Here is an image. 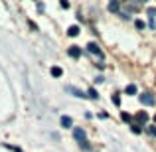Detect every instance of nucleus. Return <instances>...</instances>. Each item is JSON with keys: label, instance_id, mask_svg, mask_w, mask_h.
<instances>
[{"label": "nucleus", "instance_id": "obj_1", "mask_svg": "<svg viewBox=\"0 0 156 152\" xmlns=\"http://www.w3.org/2000/svg\"><path fill=\"white\" fill-rule=\"evenodd\" d=\"M140 103H142V105H146V107H152L154 103H156V99L150 95V93H144V95H140Z\"/></svg>", "mask_w": 156, "mask_h": 152}, {"label": "nucleus", "instance_id": "obj_2", "mask_svg": "<svg viewBox=\"0 0 156 152\" xmlns=\"http://www.w3.org/2000/svg\"><path fill=\"white\" fill-rule=\"evenodd\" d=\"M73 136H75L77 140H79V144L87 140V138H85V130H83V129H75V130H73Z\"/></svg>", "mask_w": 156, "mask_h": 152}, {"label": "nucleus", "instance_id": "obj_3", "mask_svg": "<svg viewBox=\"0 0 156 152\" xmlns=\"http://www.w3.org/2000/svg\"><path fill=\"white\" fill-rule=\"evenodd\" d=\"M67 53H69V57H73V59H77V57L81 55V48H77V46H71L67 50Z\"/></svg>", "mask_w": 156, "mask_h": 152}, {"label": "nucleus", "instance_id": "obj_4", "mask_svg": "<svg viewBox=\"0 0 156 152\" xmlns=\"http://www.w3.org/2000/svg\"><path fill=\"white\" fill-rule=\"evenodd\" d=\"M87 50L91 51V53H95V55H99V57H103V51L99 50V46H97V44H89L87 46Z\"/></svg>", "mask_w": 156, "mask_h": 152}, {"label": "nucleus", "instance_id": "obj_5", "mask_svg": "<svg viewBox=\"0 0 156 152\" xmlns=\"http://www.w3.org/2000/svg\"><path fill=\"white\" fill-rule=\"evenodd\" d=\"M65 91H67V93H71V95H75V97H87V95H83V93H81L79 89L71 87V85H69V87H65Z\"/></svg>", "mask_w": 156, "mask_h": 152}, {"label": "nucleus", "instance_id": "obj_6", "mask_svg": "<svg viewBox=\"0 0 156 152\" xmlns=\"http://www.w3.org/2000/svg\"><path fill=\"white\" fill-rule=\"evenodd\" d=\"M154 18H156V8H148V20H150V28H154Z\"/></svg>", "mask_w": 156, "mask_h": 152}, {"label": "nucleus", "instance_id": "obj_7", "mask_svg": "<svg viewBox=\"0 0 156 152\" xmlns=\"http://www.w3.org/2000/svg\"><path fill=\"white\" fill-rule=\"evenodd\" d=\"M136 121H138V125H140V122H146L148 121V115H146L144 111H140V113H136Z\"/></svg>", "mask_w": 156, "mask_h": 152}, {"label": "nucleus", "instance_id": "obj_8", "mask_svg": "<svg viewBox=\"0 0 156 152\" xmlns=\"http://www.w3.org/2000/svg\"><path fill=\"white\" fill-rule=\"evenodd\" d=\"M67 34L71 36V38H75V36L79 34V26H69L67 28Z\"/></svg>", "mask_w": 156, "mask_h": 152}, {"label": "nucleus", "instance_id": "obj_9", "mask_svg": "<svg viewBox=\"0 0 156 152\" xmlns=\"http://www.w3.org/2000/svg\"><path fill=\"white\" fill-rule=\"evenodd\" d=\"M51 75H53V77H61V75H63V69L55 65V67H51Z\"/></svg>", "mask_w": 156, "mask_h": 152}, {"label": "nucleus", "instance_id": "obj_10", "mask_svg": "<svg viewBox=\"0 0 156 152\" xmlns=\"http://www.w3.org/2000/svg\"><path fill=\"white\" fill-rule=\"evenodd\" d=\"M61 125H63L65 129H69V126L73 125V121H71V118H69V117H61Z\"/></svg>", "mask_w": 156, "mask_h": 152}, {"label": "nucleus", "instance_id": "obj_11", "mask_svg": "<svg viewBox=\"0 0 156 152\" xmlns=\"http://www.w3.org/2000/svg\"><path fill=\"white\" fill-rule=\"evenodd\" d=\"M130 129H133V133H134V134H140V133H142V125H138V122H134Z\"/></svg>", "mask_w": 156, "mask_h": 152}, {"label": "nucleus", "instance_id": "obj_12", "mask_svg": "<svg viewBox=\"0 0 156 152\" xmlns=\"http://www.w3.org/2000/svg\"><path fill=\"white\" fill-rule=\"evenodd\" d=\"M136 93V85H126V95H134Z\"/></svg>", "mask_w": 156, "mask_h": 152}, {"label": "nucleus", "instance_id": "obj_13", "mask_svg": "<svg viewBox=\"0 0 156 152\" xmlns=\"http://www.w3.org/2000/svg\"><path fill=\"white\" fill-rule=\"evenodd\" d=\"M111 101H113V105H121V97H119V95H113V97H111Z\"/></svg>", "mask_w": 156, "mask_h": 152}, {"label": "nucleus", "instance_id": "obj_14", "mask_svg": "<svg viewBox=\"0 0 156 152\" xmlns=\"http://www.w3.org/2000/svg\"><path fill=\"white\" fill-rule=\"evenodd\" d=\"M109 10H111V12H117V10H119V2H111V4H109Z\"/></svg>", "mask_w": 156, "mask_h": 152}, {"label": "nucleus", "instance_id": "obj_15", "mask_svg": "<svg viewBox=\"0 0 156 152\" xmlns=\"http://www.w3.org/2000/svg\"><path fill=\"white\" fill-rule=\"evenodd\" d=\"M89 97H93V99H97V97H99V93H97L95 89H89Z\"/></svg>", "mask_w": 156, "mask_h": 152}, {"label": "nucleus", "instance_id": "obj_16", "mask_svg": "<svg viewBox=\"0 0 156 152\" xmlns=\"http://www.w3.org/2000/svg\"><path fill=\"white\" fill-rule=\"evenodd\" d=\"M134 26H136L138 30H142V28H144V22H142V20H136V22H134Z\"/></svg>", "mask_w": 156, "mask_h": 152}, {"label": "nucleus", "instance_id": "obj_17", "mask_svg": "<svg viewBox=\"0 0 156 152\" xmlns=\"http://www.w3.org/2000/svg\"><path fill=\"white\" fill-rule=\"evenodd\" d=\"M121 117H122V121H125V122H130V115L129 113H122Z\"/></svg>", "mask_w": 156, "mask_h": 152}, {"label": "nucleus", "instance_id": "obj_18", "mask_svg": "<svg viewBox=\"0 0 156 152\" xmlns=\"http://www.w3.org/2000/svg\"><path fill=\"white\" fill-rule=\"evenodd\" d=\"M148 133L152 134V136H156V126H148Z\"/></svg>", "mask_w": 156, "mask_h": 152}, {"label": "nucleus", "instance_id": "obj_19", "mask_svg": "<svg viewBox=\"0 0 156 152\" xmlns=\"http://www.w3.org/2000/svg\"><path fill=\"white\" fill-rule=\"evenodd\" d=\"M59 6L61 8H69V2H65V0H63V2H59Z\"/></svg>", "mask_w": 156, "mask_h": 152}, {"label": "nucleus", "instance_id": "obj_20", "mask_svg": "<svg viewBox=\"0 0 156 152\" xmlns=\"http://www.w3.org/2000/svg\"><path fill=\"white\" fill-rule=\"evenodd\" d=\"M154 122H156V115H154Z\"/></svg>", "mask_w": 156, "mask_h": 152}]
</instances>
